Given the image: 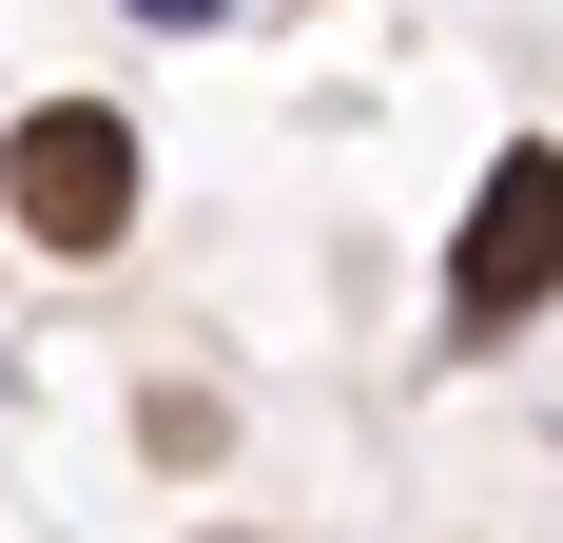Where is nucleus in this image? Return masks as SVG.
I'll list each match as a JSON object with an SVG mask.
<instances>
[{"label":"nucleus","instance_id":"nucleus-1","mask_svg":"<svg viewBox=\"0 0 563 543\" xmlns=\"http://www.w3.org/2000/svg\"><path fill=\"white\" fill-rule=\"evenodd\" d=\"M0 175H20V233H40V253H117V233H136V136H117V98H40Z\"/></svg>","mask_w":563,"mask_h":543},{"label":"nucleus","instance_id":"nucleus-2","mask_svg":"<svg viewBox=\"0 0 563 543\" xmlns=\"http://www.w3.org/2000/svg\"><path fill=\"white\" fill-rule=\"evenodd\" d=\"M544 291H563V156L525 136V156L486 175V195H466V253H448V311H466V330H525Z\"/></svg>","mask_w":563,"mask_h":543}]
</instances>
